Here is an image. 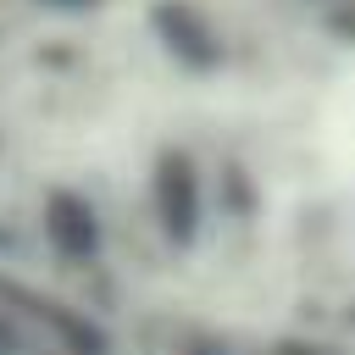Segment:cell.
<instances>
[{"label": "cell", "instance_id": "obj_1", "mask_svg": "<svg viewBox=\"0 0 355 355\" xmlns=\"http://www.w3.org/2000/svg\"><path fill=\"white\" fill-rule=\"evenodd\" d=\"M0 277L183 355H355V0H0Z\"/></svg>", "mask_w": 355, "mask_h": 355}]
</instances>
